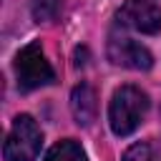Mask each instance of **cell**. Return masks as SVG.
<instances>
[{
  "label": "cell",
  "instance_id": "obj_3",
  "mask_svg": "<svg viewBox=\"0 0 161 161\" xmlns=\"http://www.w3.org/2000/svg\"><path fill=\"white\" fill-rule=\"evenodd\" d=\"M15 75L20 91H35L55 80V73L40 48V43H28L15 55Z\"/></svg>",
  "mask_w": 161,
  "mask_h": 161
},
{
  "label": "cell",
  "instance_id": "obj_9",
  "mask_svg": "<svg viewBox=\"0 0 161 161\" xmlns=\"http://www.w3.org/2000/svg\"><path fill=\"white\" fill-rule=\"evenodd\" d=\"M121 161H153V151H151L148 143L138 141V143H133V146L126 148V153H123Z\"/></svg>",
  "mask_w": 161,
  "mask_h": 161
},
{
  "label": "cell",
  "instance_id": "obj_1",
  "mask_svg": "<svg viewBox=\"0 0 161 161\" xmlns=\"http://www.w3.org/2000/svg\"><path fill=\"white\" fill-rule=\"evenodd\" d=\"M148 111V96L136 86H121L108 106V123L116 136L133 133Z\"/></svg>",
  "mask_w": 161,
  "mask_h": 161
},
{
  "label": "cell",
  "instance_id": "obj_8",
  "mask_svg": "<svg viewBox=\"0 0 161 161\" xmlns=\"http://www.w3.org/2000/svg\"><path fill=\"white\" fill-rule=\"evenodd\" d=\"M58 13V0H35L33 3V18L40 20H53Z\"/></svg>",
  "mask_w": 161,
  "mask_h": 161
},
{
  "label": "cell",
  "instance_id": "obj_5",
  "mask_svg": "<svg viewBox=\"0 0 161 161\" xmlns=\"http://www.w3.org/2000/svg\"><path fill=\"white\" fill-rule=\"evenodd\" d=\"M108 58L116 65H123L131 70H148L153 65V55L143 45H138L136 40L123 38V35H113L108 40Z\"/></svg>",
  "mask_w": 161,
  "mask_h": 161
},
{
  "label": "cell",
  "instance_id": "obj_6",
  "mask_svg": "<svg viewBox=\"0 0 161 161\" xmlns=\"http://www.w3.org/2000/svg\"><path fill=\"white\" fill-rule=\"evenodd\" d=\"M70 111H73V118L78 126H91L96 121V113H98V98H96V91L88 86V83H78L70 93Z\"/></svg>",
  "mask_w": 161,
  "mask_h": 161
},
{
  "label": "cell",
  "instance_id": "obj_4",
  "mask_svg": "<svg viewBox=\"0 0 161 161\" xmlns=\"http://www.w3.org/2000/svg\"><path fill=\"white\" fill-rule=\"evenodd\" d=\"M118 23L131 30L156 35L161 30V8L151 0H126L118 10Z\"/></svg>",
  "mask_w": 161,
  "mask_h": 161
},
{
  "label": "cell",
  "instance_id": "obj_2",
  "mask_svg": "<svg viewBox=\"0 0 161 161\" xmlns=\"http://www.w3.org/2000/svg\"><path fill=\"white\" fill-rule=\"evenodd\" d=\"M40 146H43V133H40V126L33 121V116L28 113L15 116L3 148L5 161H35L40 153Z\"/></svg>",
  "mask_w": 161,
  "mask_h": 161
},
{
  "label": "cell",
  "instance_id": "obj_7",
  "mask_svg": "<svg viewBox=\"0 0 161 161\" xmlns=\"http://www.w3.org/2000/svg\"><path fill=\"white\" fill-rule=\"evenodd\" d=\"M43 161H88V158H86V151H83V146H80L78 141L65 138V141H58V143L45 153Z\"/></svg>",
  "mask_w": 161,
  "mask_h": 161
}]
</instances>
